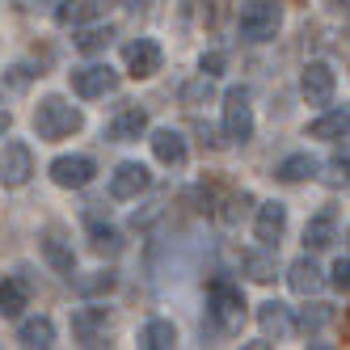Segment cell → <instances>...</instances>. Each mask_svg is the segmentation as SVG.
<instances>
[{
	"mask_svg": "<svg viewBox=\"0 0 350 350\" xmlns=\"http://www.w3.org/2000/svg\"><path fill=\"white\" fill-rule=\"evenodd\" d=\"M81 127H85V114L72 106V102H64V97H42L38 110H34V131H38V139H46V144L77 135Z\"/></svg>",
	"mask_w": 350,
	"mask_h": 350,
	"instance_id": "cell-1",
	"label": "cell"
},
{
	"mask_svg": "<svg viewBox=\"0 0 350 350\" xmlns=\"http://www.w3.org/2000/svg\"><path fill=\"white\" fill-rule=\"evenodd\" d=\"M279 26H283V13H279V5H270V0H249L237 17V30H241L245 42H270L279 34Z\"/></svg>",
	"mask_w": 350,
	"mask_h": 350,
	"instance_id": "cell-2",
	"label": "cell"
},
{
	"mask_svg": "<svg viewBox=\"0 0 350 350\" xmlns=\"http://www.w3.org/2000/svg\"><path fill=\"white\" fill-rule=\"evenodd\" d=\"M224 135H228L232 144L254 139V110H249V89L245 85L224 93Z\"/></svg>",
	"mask_w": 350,
	"mask_h": 350,
	"instance_id": "cell-3",
	"label": "cell"
},
{
	"mask_svg": "<svg viewBox=\"0 0 350 350\" xmlns=\"http://www.w3.org/2000/svg\"><path fill=\"white\" fill-rule=\"evenodd\" d=\"M211 317L219 334H237L245 325V295L232 283H211Z\"/></svg>",
	"mask_w": 350,
	"mask_h": 350,
	"instance_id": "cell-4",
	"label": "cell"
},
{
	"mask_svg": "<svg viewBox=\"0 0 350 350\" xmlns=\"http://www.w3.org/2000/svg\"><path fill=\"white\" fill-rule=\"evenodd\" d=\"M34 178V152H30V144H5V157H0V186L5 190H17V186H26Z\"/></svg>",
	"mask_w": 350,
	"mask_h": 350,
	"instance_id": "cell-5",
	"label": "cell"
},
{
	"mask_svg": "<svg viewBox=\"0 0 350 350\" xmlns=\"http://www.w3.org/2000/svg\"><path fill=\"white\" fill-rule=\"evenodd\" d=\"M299 89H304L308 106H329L334 89H338V72L325 59H312V64H304V72H299Z\"/></svg>",
	"mask_w": 350,
	"mask_h": 350,
	"instance_id": "cell-6",
	"label": "cell"
},
{
	"mask_svg": "<svg viewBox=\"0 0 350 350\" xmlns=\"http://www.w3.org/2000/svg\"><path fill=\"white\" fill-rule=\"evenodd\" d=\"M118 89V72L110 64H89V68H77L72 72V93L93 102V97H106Z\"/></svg>",
	"mask_w": 350,
	"mask_h": 350,
	"instance_id": "cell-7",
	"label": "cell"
},
{
	"mask_svg": "<svg viewBox=\"0 0 350 350\" xmlns=\"http://www.w3.org/2000/svg\"><path fill=\"white\" fill-rule=\"evenodd\" d=\"M148 182H152V173H148L139 161H122V165L110 173V198H118V203L139 198V194L148 190Z\"/></svg>",
	"mask_w": 350,
	"mask_h": 350,
	"instance_id": "cell-8",
	"label": "cell"
},
{
	"mask_svg": "<svg viewBox=\"0 0 350 350\" xmlns=\"http://www.w3.org/2000/svg\"><path fill=\"white\" fill-rule=\"evenodd\" d=\"M106 329H110V308L89 304V308L72 312V338H77L81 346H97V342L106 338Z\"/></svg>",
	"mask_w": 350,
	"mask_h": 350,
	"instance_id": "cell-9",
	"label": "cell"
},
{
	"mask_svg": "<svg viewBox=\"0 0 350 350\" xmlns=\"http://www.w3.org/2000/svg\"><path fill=\"white\" fill-rule=\"evenodd\" d=\"M93 173H97L93 157H55L51 161V182L64 190H85L93 182Z\"/></svg>",
	"mask_w": 350,
	"mask_h": 350,
	"instance_id": "cell-10",
	"label": "cell"
},
{
	"mask_svg": "<svg viewBox=\"0 0 350 350\" xmlns=\"http://www.w3.org/2000/svg\"><path fill=\"white\" fill-rule=\"evenodd\" d=\"M122 59H127V72L135 81H148V77H157L161 72V46L152 42V38H135V42H127L122 46Z\"/></svg>",
	"mask_w": 350,
	"mask_h": 350,
	"instance_id": "cell-11",
	"label": "cell"
},
{
	"mask_svg": "<svg viewBox=\"0 0 350 350\" xmlns=\"http://www.w3.org/2000/svg\"><path fill=\"white\" fill-rule=\"evenodd\" d=\"M38 249H42L46 266H51L55 274H68V279H72V270H77V254H72V241H64L59 228H46L38 237Z\"/></svg>",
	"mask_w": 350,
	"mask_h": 350,
	"instance_id": "cell-12",
	"label": "cell"
},
{
	"mask_svg": "<svg viewBox=\"0 0 350 350\" xmlns=\"http://www.w3.org/2000/svg\"><path fill=\"white\" fill-rule=\"evenodd\" d=\"M283 232H287V207L283 203H262L258 207V219H254V237L266 249H274V245L283 241Z\"/></svg>",
	"mask_w": 350,
	"mask_h": 350,
	"instance_id": "cell-13",
	"label": "cell"
},
{
	"mask_svg": "<svg viewBox=\"0 0 350 350\" xmlns=\"http://www.w3.org/2000/svg\"><path fill=\"white\" fill-rule=\"evenodd\" d=\"M26 308H30V283L21 279V274H5V279H0V317L17 321Z\"/></svg>",
	"mask_w": 350,
	"mask_h": 350,
	"instance_id": "cell-14",
	"label": "cell"
},
{
	"mask_svg": "<svg viewBox=\"0 0 350 350\" xmlns=\"http://www.w3.org/2000/svg\"><path fill=\"white\" fill-rule=\"evenodd\" d=\"M148 131V110L144 106H122L114 118H110V139L114 144H131Z\"/></svg>",
	"mask_w": 350,
	"mask_h": 350,
	"instance_id": "cell-15",
	"label": "cell"
},
{
	"mask_svg": "<svg viewBox=\"0 0 350 350\" xmlns=\"http://www.w3.org/2000/svg\"><path fill=\"white\" fill-rule=\"evenodd\" d=\"M17 342L26 350H51L55 346V321L51 317H30L17 325Z\"/></svg>",
	"mask_w": 350,
	"mask_h": 350,
	"instance_id": "cell-16",
	"label": "cell"
},
{
	"mask_svg": "<svg viewBox=\"0 0 350 350\" xmlns=\"http://www.w3.org/2000/svg\"><path fill=\"white\" fill-rule=\"evenodd\" d=\"M287 283H291L295 295H317V291L325 287V279H321V270H317L312 258H295V262L287 266Z\"/></svg>",
	"mask_w": 350,
	"mask_h": 350,
	"instance_id": "cell-17",
	"label": "cell"
},
{
	"mask_svg": "<svg viewBox=\"0 0 350 350\" xmlns=\"http://www.w3.org/2000/svg\"><path fill=\"white\" fill-rule=\"evenodd\" d=\"M152 152H157V161L161 165H186V139H182V131H173V127H161L157 135H152Z\"/></svg>",
	"mask_w": 350,
	"mask_h": 350,
	"instance_id": "cell-18",
	"label": "cell"
},
{
	"mask_svg": "<svg viewBox=\"0 0 350 350\" xmlns=\"http://www.w3.org/2000/svg\"><path fill=\"white\" fill-rule=\"evenodd\" d=\"M346 131H350V110L346 106H334L329 114H321L317 122H308V135L312 139H346Z\"/></svg>",
	"mask_w": 350,
	"mask_h": 350,
	"instance_id": "cell-19",
	"label": "cell"
},
{
	"mask_svg": "<svg viewBox=\"0 0 350 350\" xmlns=\"http://www.w3.org/2000/svg\"><path fill=\"white\" fill-rule=\"evenodd\" d=\"M102 17V0H59L55 21L59 26H85V21Z\"/></svg>",
	"mask_w": 350,
	"mask_h": 350,
	"instance_id": "cell-20",
	"label": "cell"
},
{
	"mask_svg": "<svg viewBox=\"0 0 350 350\" xmlns=\"http://www.w3.org/2000/svg\"><path fill=\"white\" fill-rule=\"evenodd\" d=\"M274 178H279V182H312L317 178V161L308 157V152H295V157H287L279 169H274Z\"/></svg>",
	"mask_w": 350,
	"mask_h": 350,
	"instance_id": "cell-21",
	"label": "cell"
},
{
	"mask_svg": "<svg viewBox=\"0 0 350 350\" xmlns=\"http://www.w3.org/2000/svg\"><path fill=\"white\" fill-rule=\"evenodd\" d=\"M139 346L144 350H173V346H178V329H173V321H148L144 334H139Z\"/></svg>",
	"mask_w": 350,
	"mask_h": 350,
	"instance_id": "cell-22",
	"label": "cell"
},
{
	"mask_svg": "<svg viewBox=\"0 0 350 350\" xmlns=\"http://www.w3.org/2000/svg\"><path fill=\"white\" fill-rule=\"evenodd\" d=\"M110 42H114L110 26H85V30H77V38H72V46H77L81 55H97V51H106Z\"/></svg>",
	"mask_w": 350,
	"mask_h": 350,
	"instance_id": "cell-23",
	"label": "cell"
},
{
	"mask_svg": "<svg viewBox=\"0 0 350 350\" xmlns=\"http://www.w3.org/2000/svg\"><path fill=\"white\" fill-rule=\"evenodd\" d=\"M304 241H308V249H329V245H334V215H329V211L312 215L308 228H304Z\"/></svg>",
	"mask_w": 350,
	"mask_h": 350,
	"instance_id": "cell-24",
	"label": "cell"
},
{
	"mask_svg": "<svg viewBox=\"0 0 350 350\" xmlns=\"http://www.w3.org/2000/svg\"><path fill=\"white\" fill-rule=\"evenodd\" d=\"M114 283H118V279H114L110 270H93V274H81V279H77V291L89 295V299H97V295H110Z\"/></svg>",
	"mask_w": 350,
	"mask_h": 350,
	"instance_id": "cell-25",
	"label": "cell"
},
{
	"mask_svg": "<svg viewBox=\"0 0 350 350\" xmlns=\"http://www.w3.org/2000/svg\"><path fill=\"white\" fill-rule=\"evenodd\" d=\"M258 321H262V329H266V334H274V338L291 329V325H287V308L279 304V299H266L262 312H258Z\"/></svg>",
	"mask_w": 350,
	"mask_h": 350,
	"instance_id": "cell-26",
	"label": "cell"
},
{
	"mask_svg": "<svg viewBox=\"0 0 350 350\" xmlns=\"http://www.w3.org/2000/svg\"><path fill=\"white\" fill-rule=\"evenodd\" d=\"M93 249L97 254H118L122 249V241H118V228H110V224H93Z\"/></svg>",
	"mask_w": 350,
	"mask_h": 350,
	"instance_id": "cell-27",
	"label": "cell"
},
{
	"mask_svg": "<svg viewBox=\"0 0 350 350\" xmlns=\"http://www.w3.org/2000/svg\"><path fill=\"white\" fill-rule=\"evenodd\" d=\"M329 308H325V304H312V308H304V312H299L295 317V325H299V329H325V325H329Z\"/></svg>",
	"mask_w": 350,
	"mask_h": 350,
	"instance_id": "cell-28",
	"label": "cell"
},
{
	"mask_svg": "<svg viewBox=\"0 0 350 350\" xmlns=\"http://www.w3.org/2000/svg\"><path fill=\"white\" fill-rule=\"evenodd\" d=\"M241 266L249 270V279H254V283H270V279H274V270H270V262H266L262 254H245Z\"/></svg>",
	"mask_w": 350,
	"mask_h": 350,
	"instance_id": "cell-29",
	"label": "cell"
},
{
	"mask_svg": "<svg viewBox=\"0 0 350 350\" xmlns=\"http://www.w3.org/2000/svg\"><path fill=\"white\" fill-rule=\"evenodd\" d=\"M329 283H334L338 291H346V287H350V258H338V262H334V270H329Z\"/></svg>",
	"mask_w": 350,
	"mask_h": 350,
	"instance_id": "cell-30",
	"label": "cell"
},
{
	"mask_svg": "<svg viewBox=\"0 0 350 350\" xmlns=\"http://www.w3.org/2000/svg\"><path fill=\"white\" fill-rule=\"evenodd\" d=\"M224 68V55H203V77H215Z\"/></svg>",
	"mask_w": 350,
	"mask_h": 350,
	"instance_id": "cell-31",
	"label": "cell"
},
{
	"mask_svg": "<svg viewBox=\"0 0 350 350\" xmlns=\"http://www.w3.org/2000/svg\"><path fill=\"white\" fill-rule=\"evenodd\" d=\"M9 122H13V118H9V110H0V135L9 131Z\"/></svg>",
	"mask_w": 350,
	"mask_h": 350,
	"instance_id": "cell-32",
	"label": "cell"
}]
</instances>
